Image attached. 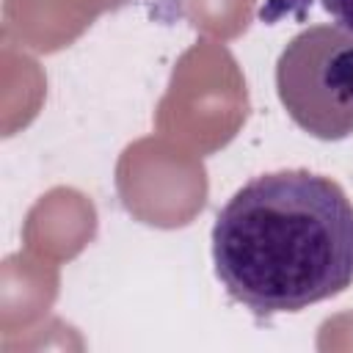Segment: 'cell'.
I'll return each mask as SVG.
<instances>
[{
  "instance_id": "obj_1",
  "label": "cell",
  "mask_w": 353,
  "mask_h": 353,
  "mask_svg": "<svg viewBox=\"0 0 353 353\" xmlns=\"http://www.w3.org/2000/svg\"><path fill=\"white\" fill-rule=\"evenodd\" d=\"M212 265L256 317L328 301L353 284V201L306 168L259 174L215 215Z\"/></svg>"
},
{
  "instance_id": "obj_2",
  "label": "cell",
  "mask_w": 353,
  "mask_h": 353,
  "mask_svg": "<svg viewBox=\"0 0 353 353\" xmlns=\"http://www.w3.org/2000/svg\"><path fill=\"white\" fill-rule=\"evenodd\" d=\"M276 94L287 116L312 138L353 135V33L339 25L295 33L276 61Z\"/></svg>"
},
{
  "instance_id": "obj_3",
  "label": "cell",
  "mask_w": 353,
  "mask_h": 353,
  "mask_svg": "<svg viewBox=\"0 0 353 353\" xmlns=\"http://www.w3.org/2000/svg\"><path fill=\"white\" fill-rule=\"evenodd\" d=\"M323 6L339 22V28L353 33V0H323Z\"/></svg>"
}]
</instances>
